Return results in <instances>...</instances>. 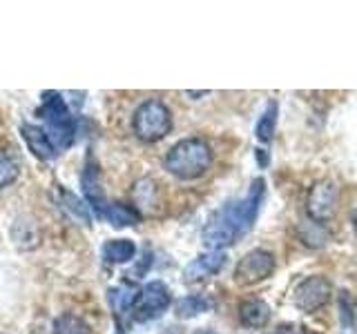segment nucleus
I'll return each mask as SVG.
<instances>
[{"label": "nucleus", "mask_w": 357, "mask_h": 334, "mask_svg": "<svg viewBox=\"0 0 357 334\" xmlns=\"http://www.w3.org/2000/svg\"><path fill=\"white\" fill-rule=\"evenodd\" d=\"M266 196V181L261 176H257L250 183L248 194L237 200H228L223 203L215 214L210 216V221L204 228V243L208 250H226L230 245L237 243L241 237H245L257 216H259V209Z\"/></svg>", "instance_id": "nucleus-1"}, {"label": "nucleus", "mask_w": 357, "mask_h": 334, "mask_svg": "<svg viewBox=\"0 0 357 334\" xmlns=\"http://www.w3.org/2000/svg\"><path fill=\"white\" fill-rule=\"evenodd\" d=\"M163 165L178 181H197L212 167V148L204 138H183L165 154Z\"/></svg>", "instance_id": "nucleus-2"}, {"label": "nucleus", "mask_w": 357, "mask_h": 334, "mask_svg": "<svg viewBox=\"0 0 357 334\" xmlns=\"http://www.w3.org/2000/svg\"><path fill=\"white\" fill-rule=\"evenodd\" d=\"M38 116L47 125V134L54 143L56 152L67 150L76 138V122L72 116V109L67 107L63 94L59 92H45L43 103L38 107Z\"/></svg>", "instance_id": "nucleus-3"}, {"label": "nucleus", "mask_w": 357, "mask_h": 334, "mask_svg": "<svg viewBox=\"0 0 357 334\" xmlns=\"http://www.w3.org/2000/svg\"><path fill=\"white\" fill-rule=\"evenodd\" d=\"M134 136L143 143H156L172 132V111L163 100L148 98L137 107L132 116Z\"/></svg>", "instance_id": "nucleus-4"}, {"label": "nucleus", "mask_w": 357, "mask_h": 334, "mask_svg": "<svg viewBox=\"0 0 357 334\" xmlns=\"http://www.w3.org/2000/svg\"><path fill=\"white\" fill-rule=\"evenodd\" d=\"M340 205V189L331 178H321L308 189L306 196V214L312 223H328Z\"/></svg>", "instance_id": "nucleus-5"}, {"label": "nucleus", "mask_w": 357, "mask_h": 334, "mask_svg": "<svg viewBox=\"0 0 357 334\" xmlns=\"http://www.w3.org/2000/svg\"><path fill=\"white\" fill-rule=\"evenodd\" d=\"M172 303V294L170 287L163 281H150L148 285L141 287V294L137 299V305L132 310V319L139 323H148L159 319L163 312L170 308Z\"/></svg>", "instance_id": "nucleus-6"}, {"label": "nucleus", "mask_w": 357, "mask_h": 334, "mask_svg": "<svg viewBox=\"0 0 357 334\" xmlns=\"http://www.w3.org/2000/svg\"><path fill=\"white\" fill-rule=\"evenodd\" d=\"M275 267H277V261H275L273 252L261 250V248L250 250L237 263V267H234V281L243 287L257 285V283L266 281V278H271Z\"/></svg>", "instance_id": "nucleus-7"}, {"label": "nucleus", "mask_w": 357, "mask_h": 334, "mask_svg": "<svg viewBox=\"0 0 357 334\" xmlns=\"http://www.w3.org/2000/svg\"><path fill=\"white\" fill-rule=\"evenodd\" d=\"M331 299H333V283L321 274H310L304 281H299L295 287V308L306 312V315L328 305Z\"/></svg>", "instance_id": "nucleus-8"}, {"label": "nucleus", "mask_w": 357, "mask_h": 334, "mask_svg": "<svg viewBox=\"0 0 357 334\" xmlns=\"http://www.w3.org/2000/svg\"><path fill=\"white\" fill-rule=\"evenodd\" d=\"M228 263L226 252L221 250H208L206 254H199L197 259H192L183 270V281L185 283H199L206 278L219 274Z\"/></svg>", "instance_id": "nucleus-9"}, {"label": "nucleus", "mask_w": 357, "mask_h": 334, "mask_svg": "<svg viewBox=\"0 0 357 334\" xmlns=\"http://www.w3.org/2000/svg\"><path fill=\"white\" fill-rule=\"evenodd\" d=\"M81 187H83V194H85V198H87L89 207L94 209L96 218H103V212H105V207H107L109 203L105 200L103 185H100V172H98V167L92 163V156L87 159V165H85V170H83Z\"/></svg>", "instance_id": "nucleus-10"}, {"label": "nucleus", "mask_w": 357, "mask_h": 334, "mask_svg": "<svg viewBox=\"0 0 357 334\" xmlns=\"http://www.w3.org/2000/svg\"><path fill=\"white\" fill-rule=\"evenodd\" d=\"M141 294V289L134 285V283H121L116 287H109L107 289V301H109V308L114 312L116 323L121 326L123 319L132 315L134 305H137V299Z\"/></svg>", "instance_id": "nucleus-11"}, {"label": "nucleus", "mask_w": 357, "mask_h": 334, "mask_svg": "<svg viewBox=\"0 0 357 334\" xmlns=\"http://www.w3.org/2000/svg\"><path fill=\"white\" fill-rule=\"evenodd\" d=\"M20 134H22V138H25L29 152L36 156V159H40V161H52L54 156L59 154V152H56V148H54L52 138H50L47 129H43L38 125H29V122H22V125H20Z\"/></svg>", "instance_id": "nucleus-12"}, {"label": "nucleus", "mask_w": 357, "mask_h": 334, "mask_svg": "<svg viewBox=\"0 0 357 334\" xmlns=\"http://www.w3.org/2000/svg\"><path fill=\"white\" fill-rule=\"evenodd\" d=\"M239 319L245 328H264L268 326V321H271V305L266 303L264 299H257V296H250V299H243L239 303Z\"/></svg>", "instance_id": "nucleus-13"}, {"label": "nucleus", "mask_w": 357, "mask_h": 334, "mask_svg": "<svg viewBox=\"0 0 357 334\" xmlns=\"http://www.w3.org/2000/svg\"><path fill=\"white\" fill-rule=\"evenodd\" d=\"M277 118H279V103L277 100H268L266 109L261 111L259 120H257V127H255V136L259 143L268 145L275 138V132H277Z\"/></svg>", "instance_id": "nucleus-14"}, {"label": "nucleus", "mask_w": 357, "mask_h": 334, "mask_svg": "<svg viewBox=\"0 0 357 334\" xmlns=\"http://www.w3.org/2000/svg\"><path fill=\"white\" fill-rule=\"evenodd\" d=\"M103 221H107L109 225H114V228H130V225H139L141 214L134 205L109 203L103 212Z\"/></svg>", "instance_id": "nucleus-15"}, {"label": "nucleus", "mask_w": 357, "mask_h": 334, "mask_svg": "<svg viewBox=\"0 0 357 334\" xmlns=\"http://www.w3.org/2000/svg\"><path fill=\"white\" fill-rule=\"evenodd\" d=\"M134 256H137V243L130 239H112L103 245L105 263H112V265L130 263Z\"/></svg>", "instance_id": "nucleus-16"}, {"label": "nucleus", "mask_w": 357, "mask_h": 334, "mask_svg": "<svg viewBox=\"0 0 357 334\" xmlns=\"http://www.w3.org/2000/svg\"><path fill=\"white\" fill-rule=\"evenodd\" d=\"M212 305H215L212 299H208L204 294H188L181 301H176L174 312L178 319H195L199 315H204V312L212 310Z\"/></svg>", "instance_id": "nucleus-17"}, {"label": "nucleus", "mask_w": 357, "mask_h": 334, "mask_svg": "<svg viewBox=\"0 0 357 334\" xmlns=\"http://www.w3.org/2000/svg\"><path fill=\"white\" fill-rule=\"evenodd\" d=\"M59 196H61V205L63 209L70 214L72 218H76L78 223H83V225H89L92 223V214H89V205H85L81 198L76 194L67 192V189H59Z\"/></svg>", "instance_id": "nucleus-18"}, {"label": "nucleus", "mask_w": 357, "mask_h": 334, "mask_svg": "<svg viewBox=\"0 0 357 334\" xmlns=\"http://www.w3.org/2000/svg\"><path fill=\"white\" fill-rule=\"evenodd\" d=\"M54 334H92V328L78 315H61L54 321Z\"/></svg>", "instance_id": "nucleus-19"}, {"label": "nucleus", "mask_w": 357, "mask_h": 334, "mask_svg": "<svg viewBox=\"0 0 357 334\" xmlns=\"http://www.w3.org/2000/svg\"><path fill=\"white\" fill-rule=\"evenodd\" d=\"M20 176V165L9 152L0 150V189L14 185Z\"/></svg>", "instance_id": "nucleus-20"}, {"label": "nucleus", "mask_w": 357, "mask_h": 334, "mask_svg": "<svg viewBox=\"0 0 357 334\" xmlns=\"http://www.w3.org/2000/svg\"><path fill=\"white\" fill-rule=\"evenodd\" d=\"M273 334H304V332H301V328L293 326V323H284V326H279Z\"/></svg>", "instance_id": "nucleus-21"}, {"label": "nucleus", "mask_w": 357, "mask_h": 334, "mask_svg": "<svg viewBox=\"0 0 357 334\" xmlns=\"http://www.w3.org/2000/svg\"><path fill=\"white\" fill-rule=\"evenodd\" d=\"M257 163H259L261 167L268 165V154H266V150H257Z\"/></svg>", "instance_id": "nucleus-22"}, {"label": "nucleus", "mask_w": 357, "mask_h": 334, "mask_svg": "<svg viewBox=\"0 0 357 334\" xmlns=\"http://www.w3.org/2000/svg\"><path fill=\"white\" fill-rule=\"evenodd\" d=\"M353 228H355V232H357V207H355V212H353Z\"/></svg>", "instance_id": "nucleus-23"}]
</instances>
